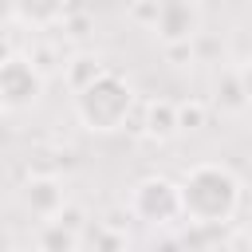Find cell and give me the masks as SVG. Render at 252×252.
<instances>
[{
  "label": "cell",
  "instance_id": "obj_16",
  "mask_svg": "<svg viewBox=\"0 0 252 252\" xmlns=\"http://www.w3.org/2000/svg\"><path fill=\"white\" fill-rule=\"evenodd\" d=\"M4 114H8V102H4V98H0V118H4Z\"/></svg>",
  "mask_w": 252,
  "mask_h": 252
},
{
  "label": "cell",
  "instance_id": "obj_5",
  "mask_svg": "<svg viewBox=\"0 0 252 252\" xmlns=\"http://www.w3.org/2000/svg\"><path fill=\"white\" fill-rule=\"evenodd\" d=\"M150 28L158 32V39L169 43H193L197 28H201V8L197 0H154V20Z\"/></svg>",
  "mask_w": 252,
  "mask_h": 252
},
{
  "label": "cell",
  "instance_id": "obj_3",
  "mask_svg": "<svg viewBox=\"0 0 252 252\" xmlns=\"http://www.w3.org/2000/svg\"><path fill=\"white\" fill-rule=\"evenodd\" d=\"M126 213L150 228H169L181 220V201H177V181L165 173H146L142 181L130 185L126 193Z\"/></svg>",
  "mask_w": 252,
  "mask_h": 252
},
{
  "label": "cell",
  "instance_id": "obj_9",
  "mask_svg": "<svg viewBox=\"0 0 252 252\" xmlns=\"http://www.w3.org/2000/svg\"><path fill=\"white\" fill-rule=\"evenodd\" d=\"M8 8L24 28H55L71 12V0H8Z\"/></svg>",
  "mask_w": 252,
  "mask_h": 252
},
{
  "label": "cell",
  "instance_id": "obj_11",
  "mask_svg": "<svg viewBox=\"0 0 252 252\" xmlns=\"http://www.w3.org/2000/svg\"><path fill=\"white\" fill-rule=\"evenodd\" d=\"M35 248H39V252H79V232L67 228L63 220L47 217V220L39 224V232H35Z\"/></svg>",
  "mask_w": 252,
  "mask_h": 252
},
{
  "label": "cell",
  "instance_id": "obj_10",
  "mask_svg": "<svg viewBox=\"0 0 252 252\" xmlns=\"http://www.w3.org/2000/svg\"><path fill=\"white\" fill-rule=\"evenodd\" d=\"M83 244H87V252H126L130 232L110 224V220H87L83 232H79V248Z\"/></svg>",
  "mask_w": 252,
  "mask_h": 252
},
{
  "label": "cell",
  "instance_id": "obj_1",
  "mask_svg": "<svg viewBox=\"0 0 252 252\" xmlns=\"http://www.w3.org/2000/svg\"><path fill=\"white\" fill-rule=\"evenodd\" d=\"M181 217L197 228H224L244 205V185L224 161H197L177 181Z\"/></svg>",
  "mask_w": 252,
  "mask_h": 252
},
{
  "label": "cell",
  "instance_id": "obj_12",
  "mask_svg": "<svg viewBox=\"0 0 252 252\" xmlns=\"http://www.w3.org/2000/svg\"><path fill=\"white\" fill-rule=\"evenodd\" d=\"M98 71H102V59H98V55H75V59H67V63H63V79H67V87H71V91L87 87Z\"/></svg>",
  "mask_w": 252,
  "mask_h": 252
},
{
  "label": "cell",
  "instance_id": "obj_8",
  "mask_svg": "<svg viewBox=\"0 0 252 252\" xmlns=\"http://www.w3.org/2000/svg\"><path fill=\"white\" fill-rule=\"evenodd\" d=\"M177 130V102L173 98H150L142 110V138L150 142H173Z\"/></svg>",
  "mask_w": 252,
  "mask_h": 252
},
{
  "label": "cell",
  "instance_id": "obj_13",
  "mask_svg": "<svg viewBox=\"0 0 252 252\" xmlns=\"http://www.w3.org/2000/svg\"><path fill=\"white\" fill-rule=\"evenodd\" d=\"M205 122H209V102H201V98L177 102V130H201Z\"/></svg>",
  "mask_w": 252,
  "mask_h": 252
},
{
  "label": "cell",
  "instance_id": "obj_4",
  "mask_svg": "<svg viewBox=\"0 0 252 252\" xmlns=\"http://www.w3.org/2000/svg\"><path fill=\"white\" fill-rule=\"evenodd\" d=\"M43 87H47V75L32 63V55H4L0 59V98L8 102V110H28L43 98Z\"/></svg>",
  "mask_w": 252,
  "mask_h": 252
},
{
  "label": "cell",
  "instance_id": "obj_7",
  "mask_svg": "<svg viewBox=\"0 0 252 252\" xmlns=\"http://www.w3.org/2000/svg\"><path fill=\"white\" fill-rule=\"evenodd\" d=\"M209 110H220L224 118H244L248 114V79H244V67H224L217 75Z\"/></svg>",
  "mask_w": 252,
  "mask_h": 252
},
{
  "label": "cell",
  "instance_id": "obj_2",
  "mask_svg": "<svg viewBox=\"0 0 252 252\" xmlns=\"http://www.w3.org/2000/svg\"><path fill=\"white\" fill-rule=\"evenodd\" d=\"M134 102H138V94H134L130 79L102 67L87 87L75 91V118L91 134H114V130H122L130 122Z\"/></svg>",
  "mask_w": 252,
  "mask_h": 252
},
{
  "label": "cell",
  "instance_id": "obj_15",
  "mask_svg": "<svg viewBox=\"0 0 252 252\" xmlns=\"http://www.w3.org/2000/svg\"><path fill=\"white\" fill-rule=\"evenodd\" d=\"M134 20L150 24V20H154V0H138V4H134Z\"/></svg>",
  "mask_w": 252,
  "mask_h": 252
},
{
  "label": "cell",
  "instance_id": "obj_6",
  "mask_svg": "<svg viewBox=\"0 0 252 252\" xmlns=\"http://www.w3.org/2000/svg\"><path fill=\"white\" fill-rule=\"evenodd\" d=\"M63 201H67V185H63L59 177H51V173H32V177L20 185V205H24L32 217H39V220L55 217V213L63 209Z\"/></svg>",
  "mask_w": 252,
  "mask_h": 252
},
{
  "label": "cell",
  "instance_id": "obj_14",
  "mask_svg": "<svg viewBox=\"0 0 252 252\" xmlns=\"http://www.w3.org/2000/svg\"><path fill=\"white\" fill-rule=\"evenodd\" d=\"M146 252H189V244L177 240V236H158V240L146 244Z\"/></svg>",
  "mask_w": 252,
  "mask_h": 252
}]
</instances>
